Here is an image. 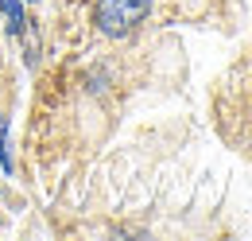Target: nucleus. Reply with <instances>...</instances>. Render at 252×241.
<instances>
[{"instance_id": "4", "label": "nucleus", "mask_w": 252, "mask_h": 241, "mask_svg": "<svg viewBox=\"0 0 252 241\" xmlns=\"http://www.w3.org/2000/svg\"><path fill=\"white\" fill-rule=\"evenodd\" d=\"M32 4H35V0H32Z\"/></svg>"}, {"instance_id": "2", "label": "nucleus", "mask_w": 252, "mask_h": 241, "mask_svg": "<svg viewBox=\"0 0 252 241\" xmlns=\"http://www.w3.org/2000/svg\"><path fill=\"white\" fill-rule=\"evenodd\" d=\"M0 16H4V28H8V35H24V28L32 24L28 20V12H24V0H0Z\"/></svg>"}, {"instance_id": "3", "label": "nucleus", "mask_w": 252, "mask_h": 241, "mask_svg": "<svg viewBox=\"0 0 252 241\" xmlns=\"http://www.w3.org/2000/svg\"><path fill=\"white\" fill-rule=\"evenodd\" d=\"M0 167L12 171V152H8V117L0 113Z\"/></svg>"}, {"instance_id": "1", "label": "nucleus", "mask_w": 252, "mask_h": 241, "mask_svg": "<svg viewBox=\"0 0 252 241\" xmlns=\"http://www.w3.org/2000/svg\"><path fill=\"white\" fill-rule=\"evenodd\" d=\"M156 0H94V28L105 39H125L152 16Z\"/></svg>"}]
</instances>
